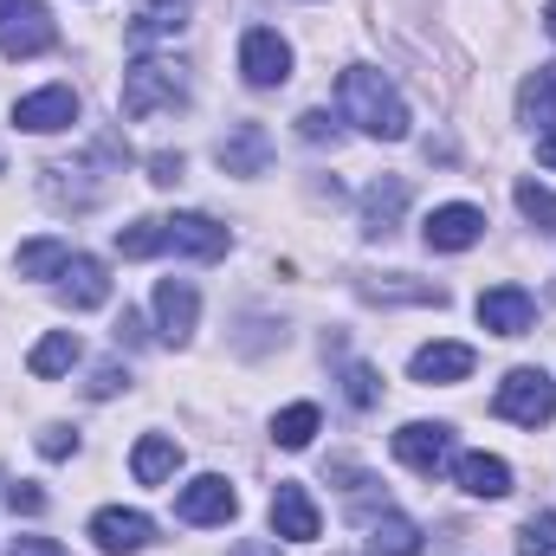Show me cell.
I'll list each match as a JSON object with an SVG mask.
<instances>
[{"instance_id":"cell-1","label":"cell","mask_w":556,"mask_h":556,"mask_svg":"<svg viewBox=\"0 0 556 556\" xmlns=\"http://www.w3.org/2000/svg\"><path fill=\"white\" fill-rule=\"evenodd\" d=\"M337 104H343V117H350L363 137H376V142L408 137V104H402V91H395L376 65H350V72L337 78Z\"/></svg>"},{"instance_id":"cell-2","label":"cell","mask_w":556,"mask_h":556,"mask_svg":"<svg viewBox=\"0 0 556 556\" xmlns=\"http://www.w3.org/2000/svg\"><path fill=\"white\" fill-rule=\"evenodd\" d=\"M124 162H130V149H124L117 137H104L85 162H46V168H39V175H46L39 188H46V201H52V207L85 214V207H98V201L111 194V181L124 175Z\"/></svg>"},{"instance_id":"cell-3","label":"cell","mask_w":556,"mask_h":556,"mask_svg":"<svg viewBox=\"0 0 556 556\" xmlns=\"http://www.w3.org/2000/svg\"><path fill=\"white\" fill-rule=\"evenodd\" d=\"M117 104H124V117H155V111H175V104H188V72L175 65V59H137L130 72H124V91H117Z\"/></svg>"},{"instance_id":"cell-4","label":"cell","mask_w":556,"mask_h":556,"mask_svg":"<svg viewBox=\"0 0 556 556\" xmlns=\"http://www.w3.org/2000/svg\"><path fill=\"white\" fill-rule=\"evenodd\" d=\"M492 415L498 420H518V427H544L556 415V382L544 369H511L492 395Z\"/></svg>"},{"instance_id":"cell-5","label":"cell","mask_w":556,"mask_h":556,"mask_svg":"<svg viewBox=\"0 0 556 556\" xmlns=\"http://www.w3.org/2000/svg\"><path fill=\"white\" fill-rule=\"evenodd\" d=\"M59 46V26L39 0H0V52L7 59H39Z\"/></svg>"},{"instance_id":"cell-6","label":"cell","mask_w":556,"mask_h":556,"mask_svg":"<svg viewBox=\"0 0 556 556\" xmlns=\"http://www.w3.org/2000/svg\"><path fill=\"white\" fill-rule=\"evenodd\" d=\"M395 459L420 472V479H440L446 466H453V427H440V420H408L402 433H395Z\"/></svg>"},{"instance_id":"cell-7","label":"cell","mask_w":556,"mask_h":556,"mask_svg":"<svg viewBox=\"0 0 556 556\" xmlns=\"http://www.w3.org/2000/svg\"><path fill=\"white\" fill-rule=\"evenodd\" d=\"M240 72H247L253 91H278L291 78V46L278 39L273 26H247L240 33Z\"/></svg>"},{"instance_id":"cell-8","label":"cell","mask_w":556,"mask_h":556,"mask_svg":"<svg viewBox=\"0 0 556 556\" xmlns=\"http://www.w3.org/2000/svg\"><path fill=\"white\" fill-rule=\"evenodd\" d=\"M420 240H427L433 253H466V247H479V240H485V214H479L472 201H446V207H433V214H427Z\"/></svg>"},{"instance_id":"cell-9","label":"cell","mask_w":556,"mask_h":556,"mask_svg":"<svg viewBox=\"0 0 556 556\" xmlns=\"http://www.w3.org/2000/svg\"><path fill=\"white\" fill-rule=\"evenodd\" d=\"M13 124H20V130H33V137L72 130V124H78V91H72V85H46V91H33V98H20V104H13Z\"/></svg>"},{"instance_id":"cell-10","label":"cell","mask_w":556,"mask_h":556,"mask_svg":"<svg viewBox=\"0 0 556 556\" xmlns=\"http://www.w3.org/2000/svg\"><path fill=\"white\" fill-rule=\"evenodd\" d=\"M408 201H415L408 175H376V181L363 188V233H369V240H389V233L402 227Z\"/></svg>"},{"instance_id":"cell-11","label":"cell","mask_w":556,"mask_h":556,"mask_svg":"<svg viewBox=\"0 0 556 556\" xmlns=\"http://www.w3.org/2000/svg\"><path fill=\"white\" fill-rule=\"evenodd\" d=\"M233 240H227V227L220 220H207V214H168L162 220V253H188V260H220Z\"/></svg>"},{"instance_id":"cell-12","label":"cell","mask_w":556,"mask_h":556,"mask_svg":"<svg viewBox=\"0 0 556 556\" xmlns=\"http://www.w3.org/2000/svg\"><path fill=\"white\" fill-rule=\"evenodd\" d=\"M240 511V492L220 479V472H201L194 485H181V498H175V518L181 525H227Z\"/></svg>"},{"instance_id":"cell-13","label":"cell","mask_w":556,"mask_h":556,"mask_svg":"<svg viewBox=\"0 0 556 556\" xmlns=\"http://www.w3.org/2000/svg\"><path fill=\"white\" fill-rule=\"evenodd\" d=\"M149 538H155V525L142 511H124V505H104L91 518V544L104 556H137V551H149Z\"/></svg>"},{"instance_id":"cell-14","label":"cell","mask_w":556,"mask_h":556,"mask_svg":"<svg viewBox=\"0 0 556 556\" xmlns=\"http://www.w3.org/2000/svg\"><path fill=\"white\" fill-rule=\"evenodd\" d=\"M194 317H201V291L188 278H162L155 285V330H162V343H188Z\"/></svg>"},{"instance_id":"cell-15","label":"cell","mask_w":556,"mask_h":556,"mask_svg":"<svg viewBox=\"0 0 556 556\" xmlns=\"http://www.w3.org/2000/svg\"><path fill=\"white\" fill-rule=\"evenodd\" d=\"M531 317H538V304H531L525 285H492V291H479V324H485L492 337H525Z\"/></svg>"},{"instance_id":"cell-16","label":"cell","mask_w":556,"mask_h":556,"mask_svg":"<svg viewBox=\"0 0 556 556\" xmlns=\"http://www.w3.org/2000/svg\"><path fill=\"white\" fill-rule=\"evenodd\" d=\"M273 531H278V538H291V544H317V531H324V518H317V505H311V492H304L298 479H278Z\"/></svg>"},{"instance_id":"cell-17","label":"cell","mask_w":556,"mask_h":556,"mask_svg":"<svg viewBox=\"0 0 556 556\" xmlns=\"http://www.w3.org/2000/svg\"><path fill=\"white\" fill-rule=\"evenodd\" d=\"M214 162L227 168V175H266V162H273V137H266V124H233L220 149H214Z\"/></svg>"},{"instance_id":"cell-18","label":"cell","mask_w":556,"mask_h":556,"mask_svg":"<svg viewBox=\"0 0 556 556\" xmlns=\"http://www.w3.org/2000/svg\"><path fill=\"white\" fill-rule=\"evenodd\" d=\"M59 298H65L72 311H98V304L111 298V273H104V260L72 253V260H65V273H59Z\"/></svg>"},{"instance_id":"cell-19","label":"cell","mask_w":556,"mask_h":556,"mask_svg":"<svg viewBox=\"0 0 556 556\" xmlns=\"http://www.w3.org/2000/svg\"><path fill=\"white\" fill-rule=\"evenodd\" d=\"M356 298H369V304H446V291L433 285V278H408V273H382V278H356Z\"/></svg>"},{"instance_id":"cell-20","label":"cell","mask_w":556,"mask_h":556,"mask_svg":"<svg viewBox=\"0 0 556 556\" xmlns=\"http://www.w3.org/2000/svg\"><path fill=\"white\" fill-rule=\"evenodd\" d=\"M472 363H479V356H472V343H427V350H415V363H408V369H415V382L433 389V382H466V376H472Z\"/></svg>"},{"instance_id":"cell-21","label":"cell","mask_w":556,"mask_h":556,"mask_svg":"<svg viewBox=\"0 0 556 556\" xmlns=\"http://www.w3.org/2000/svg\"><path fill=\"white\" fill-rule=\"evenodd\" d=\"M453 479H459V492H472V498H505V492H511V466H505L498 453H466V459H453Z\"/></svg>"},{"instance_id":"cell-22","label":"cell","mask_w":556,"mask_h":556,"mask_svg":"<svg viewBox=\"0 0 556 556\" xmlns=\"http://www.w3.org/2000/svg\"><path fill=\"white\" fill-rule=\"evenodd\" d=\"M181 26H188V0H137V20H130V46L175 39Z\"/></svg>"},{"instance_id":"cell-23","label":"cell","mask_w":556,"mask_h":556,"mask_svg":"<svg viewBox=\"0 0 556 556\" xmlns=\"http://www.w3.org/2000/svg\"><path fill=\"white\" fill-rule=\"evenodd\" d=\"M175 466H181V446H175L168 433H142L137 453H130L137 485H162V479H175Z\"/></svg>"},{"instance_id":"cell-24","label":"cell","mask_w":556,"mask_h":556,"mask_svg":"<svg viewBox=\"0 0 556 556\" xmlns=\"http://www.w3.org/2000/svg\"><path fill=\"white\" fill-rule=\"evenodd\" d=\"M363 556H420V525H408L402 511H382V518L369 525Z\"/></svg>"},{"instance_id":"cell-25","label":"cell","mask_w":556,"mask_h":556,"mask_svg":"<svg viewBox=\"0 0 556 556\" xmlns=\"http://www.w3.org/2000/svg\"><path fill=\"white\" fill-rule=\"evenodd\" d=\"M78 363V337L72 330H46L39 343H33V356H26V369L39 376V382H52V376H65Z\"/></svg>"},{"instance_id":"cell-26","label":"cell","mask_w":556,"mask_h":556,"mask_svg":"<svg viewBox=\"0 0 556 556\" xmlns=\"http://www.w3.org/2000/svg\"><path fill=\"white\" fill-rule=\"evenodd\" d=\"M518 117H525V124H551L556 117V65H538V72L518 85Z\"/></svg>"},{"instance_id":"cell-27","label":"cell","mask_w":556,"mask_h":556,"mask_svg":"<svg viewBox=\"0 0 556 556\" xmlns=\"http://www.w3.org/2000/svg\"><path fill=\"white\" fill-rule=\"evenodd\" d=\"M65 260H72V247H65V240H26V247L13 253L20 278H59V273H65Z\"/></svg>"},{"instance_id":"cell-28","label":"cell","mask_w":556,"mask_h":556,"mask_svg":"<svg viewBox=\"0 0 556 556\" xmlns=\"http://www.w3.org/2000/svg\"><path fill=\"white\" fill-rule=\"evenodd\" d=\"M311 433H317V408H311V402H298V408H285V415L273 420V440L285 446V453L311 446Z\"/></svg>"},{"instance_id":"cell-29","label":"cell","mask_w":556,"mask_h":556,"mask_svg":"<svg viewBox=\"0 0 556 556\" xmlns=\"http://www.w3.org/2000/svg\"><path fill=\"white\" fill-rule=\"evenodd\" d=\"M511 194H518V214H525L538 233H556V194H551V188H538V181H518Z\"/></svg>"},{"instance_id":"cell-30","label":"cell","mask_w":556,"mask_h":556,"mask_svg":"<svg viewBox=\"0 0 556 556\" xmlns=\"http://www.w3.org/2000/svg\"><path fill=\"white\" fill-rule=\"evenodd\" d=\"M117 253H124V260H155V253H162V220H130V227H117Z\"/></svg>"},{"instance_id":"cell-31","label":"cell","mask_w":556,"mask_h":556,"mask_svg":"<svg viewBox=\"0 0 556 556\" xmlns=\"http://www.w3.org/2000/svg\"><path fill=\"white\" fill-rule=\"evenodd\" d=\"M518 556H556V511L525 518V531H518Z\"/></svg>"},{"instance_id":"cell-32","label":"cell","mask_w":556,"mask_h":556,"mask_svg":"<svg viewBox=\"0 0 556 556\" xmlns=\"http://www.w3.org/2000/svg\"><path fill=\"white\" fill-rule=\"evenodd\" d=\"M343 395H350V408H376V402H382L376 369H369V363H350V369H343Z\"/></svg>"},{"instance_id":"cell-33","label":"cell","mask_w":556,"mask_h":556,"mask_svg":"<svg viewBox=\"0 0 556 556\" xmlns=\"http://www.w3.org/2000/svg\"><path fill=\"white\" fill-rule=\"evenodd\" d=\"M298 137H304V142H317V149H324V142L337 149V142H343V124H337L330 111H304V117H298Z\"/></svg>"},{"instance_id":"cell-34","label":"cell","mask_w":556,"mask_h":556,"mask_svg":"<svg viewBox=\"0 0 556 556\" xmlns=\"http://www.w3.org/2000/svg\"><path fill=\"white\" fill-rule=\"evenodd\" d=\"M181 168H188V162H181L175 149H155V155H149V181H155V188H175Z\"/></svg>"},{"instance_id":"cell-35","label":"cell","mask_w":556,"mask_h":556,"mask_svg":"<svg viewBox=\"0 0 556 556\" xmlns=\"http://www.w3.org/2000/svg\"><path fill=\"white\" fill-rule=\"evenodd\" d=\"M39 453H46V459H72V453H78V433H72V427H46V433H39Z\"/></svg>"},{"instance_id":"cell-36","label":"cell","mask_w":556,"mask_h":556,"mask_svg":"<svg viewBox=\"0 0 556 556\" xmlns=\"http://www.w3.org/2000/svg\"><path fill=\"white\" fill-rule=\"evenodd\" d=\"M124 382H130V376H124L117 363H98V369H91V395H98V402H111V395H117Z\"/></svg>"},{"instance_id":"cell-37","label":"cell","mask_w":556,"mask_h":556,"mask_svg":"<svg viewBox=\"0 0 556 556\" xmlns=\"http://www.w3.org/2000/svg\"><path fill=\"white\" fill-rule=\"evenodd\" d=\"M7 505H13V511H26V518H39V511H46V492L20 479V485H7Z\"/></svg>"},{"instance_id":"cell-38","label":"cell","mask_w":556,"mask_h":556,"mask_svg":"<svg viewBox=\"0 0 556 556\" xmlns=\"http://www.w3.org/2000/svg\"><path fill=\"white\" fill-rule=\"evenodd\" d=\"M7 556H65V551H59L52 538H13V551Z\"/></svg>"},{"instance_id":"cell-39","label":"cell","mask_w":556,"mask_h":556,"mask_svg":"<svg viewBox=\"0 0 556 556\" xmlns=\"http://www.w3.org/2000/svg\"><path fill=\"white\" fill-rule=\"evenodd\" d=\"M117 343H130V350L142 343V317H137V311H124V317H117Z\"/></svg>"},{"instance_id":"cell-40","label":"cell","mask_w":556,"mask_h":556,"mask_svg":"<svg viewBox=\"0 0 556 556\" xmlns=\"http://www.w3.org/2000/svg\"><path fill=\"white\" fill-rule=\"evenodd\" d=\"M538 162L556 168V124H544V137H538Z\"/></svg>"},{"instance_id":"cell-41","label":"cell","mask_w":556,"mask_h":556,"mask_svg":"<svg viewBox=\"0 0 556 556\" xmlns=\"http://www.w3.org/2000/svg\"><path fill=\"white\" fill-rule=\"evenodd\" d=\"M227 556H278V544H260V538H247V544H233Z\"/></svg>"},{"instance_id":"cell-42","label":"cell","mask_w":556,"mask_h":556,"mask_svg":"<svg viewBox=\"0 0 556 556\" xmlns=\"http://www.w3.org/2000/svg\"><path fill=\"white\" fill-rule=\"evenodd\" d=\"M544 33H551V39H556V0H551V7H544Z\"/></svg>"}]
</instances>
